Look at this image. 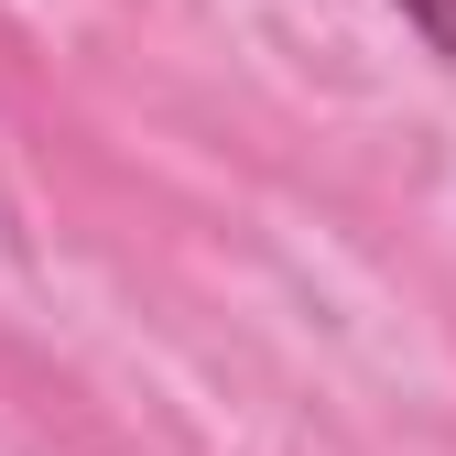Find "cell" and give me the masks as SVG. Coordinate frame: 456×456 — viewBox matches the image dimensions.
I'll use <instances>...</instances> for the list:
<instances>
[{
	"label": "cell",
	"instance_id": "1",
	"mask_svg": "<svg viewBox=\"0 0 456 456\" xmlns=\"http://www.w3.org/2000/svg\"><path fill=\"white\" fill-rule=\"evenodd\" d=\"M391 12H403V22H413L435 54H445V66H456V0H391Z\"/></svg>",
	"mask_w": 456,
	"mask_h": 456
}]
</instances>
